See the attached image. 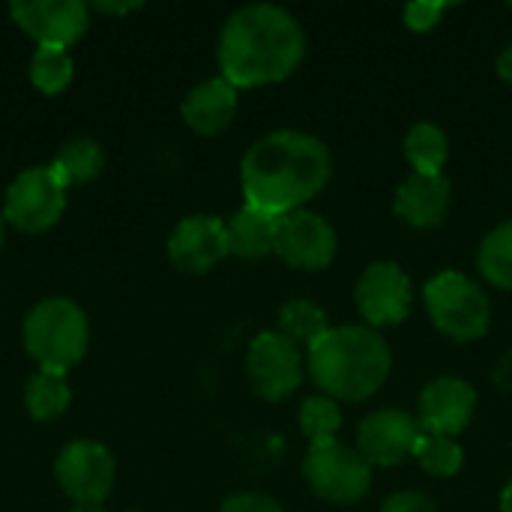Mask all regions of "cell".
Segmentation results:
<instances>
[{"mask_svg":"<svg viewBox=\"0 0 512 512\" xmlns=\"http://www.w3.org/2000/svg\"><path fill=\"white\" fill-rule=\"evenodd\" d=\"M354 300L372 327H393L402 324L411 312V282L402 267L381 261L360 276Z\"/></svg>","mask_w":512,"mask_h":512,"instance_id":"13","label":"cell"},{"mask_svg":"<svg viewBox=\"0 0 512 512\" xmlns=\"http://www.w3.org/2000/svg\"><path fill=\"white\" fill-rule=\"evenodd\" d=\"M273 252L297 270H324L336 258V231L327 219L309 210L279 216Z\"/></svg>","mask_w":512,"mask_h":512,"instance_id":"11","label":"cell"},{"mask_svg":"<svg viewBox=\"0 0 512 512\" xmlns=\"http://www.w3.org/2000/svg\"><path fill=\"white\" fill-rule=\"evenodd\" d=\"M69 186L57 177L51 165H36L21 171L3 198V222L18 228L21 234L48 231L66 210Z\"/></svg>","mask_w":512,"mask_h":512,"instance_id":"7","label":"cell"},{"mask_svg":"<svg viewBox=\"0 0 512 512\" xmlns=\"http://www.w3.org/2000/svg\"><path fill=\"white\" fill-rule=\"evenodd\" d=\"M72 512H105V507L102 504H75Z\"/></svg>","mask_w":512,"mask_h":512,"instance_id":"33","label":"cell"},{"mask_svg":"<svg viewBox=\"0 0 512 512\" xmlns=\"http://www.w3.org/2000/svg\"><path fill=\"white\" fill-rule=\"evenodd\" d=\"M501 510L512 512V480H510V486L504 489V495H501Z\"/></svg>","mask_w":512,"mask_h":512,"instance_id":"32","label":"cell"},{"mask_svg":"<svg viewBox=\"0 0 512 512\" xmlns=\"http://www.w3.org/2000/svg\"><path fill=\"white\" fill-rule=\"evenodd\" d=\"M300 429L312 444H330L336 441L342 429V411L330 396H312L300 408Z\"/></svg>","mask_w":512,"mask_h":512,"instance_id":"25","label":"cell"},{"mask_svg":"<svg viewBox=\"0 0 512 512\" xmlns=\"http://www.w3.org/2000/svg\"><path fill=\"white\" fill-rule=\"evenodd\" d=\"M225 255H231L228 231L216 216H189L168 240V258L183 273H210Z\"/></svg>","mask_w":512,"mask_h":512,"instance_id":"14","label":"cell"},{"mask_svg":"<svg viewBox=\"0 0 512 512\" xmlns=\"http://www.w3.org/2000/svg\"><path fill=\"white\" fill-rule=\"evenodd\" d=\"M477 411V393L462 378H438L420 396V429L429 435H459Z\"/></svg>","mask_w":512,"mask_h":512,"instance_id":"15","label":"cell"},{"mask_svg":"<svg viewBox=\"0 0 512 512\" xmlns=\"http://www.w3.org/2000/svg\"><path fill=\"white\" fill-rule=\"evenodd\" d=\"M330 330L327 324V315L318 303L312 300H288L279 312V330L288 342H294L297 348L300 345H312L315 339H321L324 333Z\"/></svg>","mask_w":512,"mask_h":512,"instance_id":"22","label":"cell"},{"mask_svg":"<svg viewBox=\"0 0 512 512\" xmlns=\"http://www.w3.org/2000/svg\"><path fill=\"white\" fill-rule=\"evenodd\" d=\"M0 249H3V213H0Z\"/></svg>","mask_w":512,"mask_h":512,"instance_id":"34","label":"cell"},{"mask_svg":"<svg viewBox=\"0 0 512 512\" xmlns=\"http://www.w3.org/2000/svg\"><path fill=\"white\" fill-rule=\"evenodd\" d=\"M252 390L267 402L288 399L303 381V357L294 342L282 333H261L246 357Z\"/></svg>","mask_w":512,"mask_h":512,"instance_id":"10","label":"cell"},{"mask_svg":"<svg viewBox=\"0 0 512 512\" xmlns=\"http://www.w3.org/2000/svg\"><path fill=\"white\" fill-rule=\"evenodd\" d=\"M234 114H237V87L231 81H225L222 75L201 81L183 99V120L198 135L225 132L231 126Z\"/></svg>","mask_w":512,"mask_h":512,"instance_id":"17","label":"cell"},{"mask_svg":"<svg viewBox=\"0 0 512 512\" xmlns=\"http://www.w3.org/2000/svg\"><path fill=\"white\" fill-rule=\"evenodd\" d=\"M477 267L483 279L495 288H512V222L498 225L477 252Z\"/></svg>","mask_w":512,"mask_h":512,"instance_id":"23","label":"cell"},{"mask_svg":"<svg viewBox=\"0 0 512 512\" xmlns=\"http://www.w3.org/2000/svg\"><path fill=\"white\" fill-rule=\"evenodd\" d=\"M450 144L435 123H417L405 135V156L414 165V174H441Z\"/></svg>","mask_w":512,"mask_h":512,"instance_id":"21","label":"cell"},{"mask_svg":"<svg viewBox=\"0 0 512 512\" xmlns=\"http://www.w3.org/2000/svg\"><path fill=\"white\" fill-rule=\"evenodd\" d=\"M306 51L297 18L273 3L237 9L219 36V69L234 87H264L288 78Z\"/></svg>","mask_w":512,"mask_h":512,"instance_id":"2","label":"cell"},{"mask_svg":"<svg viewBox=\"0 0 512 512\" xmlns=\"http://www.w3.org/2000/svg\"><path fill=\"white\" fill-rule=\"evenodd\" d=\"M510 9H512V0H510Z\"/></svg>","mask_w":512,"mask_h":512,"instance_id":"35","label":"cell"},{"mask_svg":"<svg viewBox=\"0 0 512 512\" xmlns=\"http://www.w3.org/2000/svg\"><path fill=\"white\" fill-rule=\"evenodd\" d=\"M444 9H447V3H411V6H405V24L411 27V30H432L435 24H438V18L444 15Z\"/></svg>","mask_w":512,"mask_h":512,"instance_id":"27","label":"cell"},{"mask_svg":"<svg viewBox=\"0 0 512 512\" xmlns=\"http://www.w3.org/2000/svg\"><path fill=\"white\" fill-rule=\"evenodd\" d=\"M498 72H501V78L504 81H510L512 84V45L498 57Z\"/></svg>","mask_w":512,"mask_h":512,"instance_id":"31","label":"cell"},{"mask_svg":"<svg viewBox=\"0 0 512 512\" xmlns=\"http://www.w3.org/2000/svg\"><path fill=\"white\" fill-rule=\"evenodd\" d=\"M303 477L312 492L330 504H357L372 489V465L339 441L312 444L303 459Z\"/></svg>","mask_w":512,"mask_h":512,"instance_id":"6","label":"cell"},{"mask_svg":"<svg viewBox=\"0 0 512 512\" xmlns=\"http://www.w3.org/2000/svg\"><path fill=\"white\" fill-rule=\"evenodd\" d=\"M12 21L39 45L66 51L90 24V6L81 0H21L9 6Z\"/></svg>","mask_w":512,"mask_h":512,"instance_id":"9","label":"cell"},{"mask_svg":"<svg viewBox=\"0 0 512 512\" xmlns=\"http://www.w3.org/2000/svg\"><path fill=\"white\" fill-rule=\"evenodd\" d=\"M72 72H75L72 57L69 51H60V48H36L30 60V81L45 96L63 93L72 81Z\"/></svg>","mask_w":512,"mask_h":512,"instance_id":"24","label":"cell"},{"mask_svg":"<svg viewBox=\"0 0 512 512\" xmlns=\"http://www.w3.org/2000/svg\"><path fill=\"white\" fill-rule=\"evenodd\" d=\"M24 348L48 372H69L78 366L90 345V324L78 303L51 297L36 303L24 318Z\"/></svg>","mask_w":512,"mask_h":512,"instance_id":"4","label":"cell"},{"mask_svg":"<svg viewBox=\"0 0 512 512\" xmlns=\"http://www.w3.org/2000/svg\"><path fill=\"white\" fill-rule=\"evenodd\" d=\"M393 369L387 342L369 327H330L309 345V375L333 402H363Z\"/></svg>","mask_w":512,"mask_h":512,"instance_id":"3","label":"cell"},{"mask_svg":"<svg viewBox=\"0 0 512 512\" xmlns=\"http://www.w3.org/2000/svg\"><path fill=\"white\" fill-rule=\"evenodd\" d=\"M219 512H285L273 498L267 495H255V492H246V495H234L222 504Z\"/></svg>","mask_w":512,"mask_h":512,"instance_id":"28","label":"cell"},{"mask_svg":"<svg viewBox=\"0 0 512 512\" xmlns=\"http://www.w3.org/2000/svg\"><path fill=\"white\" fill-rule=\"evenodd\" d=\"M333 174V156L315 135L282 129L264 135L240 165L246 204L273 216L303 210Z\"/></svg>","mask_w":512,"mask_h":512,"instance_id":"1","label":"cell"},{"mask_svg":"<svg viewBox=\"0 0 512 512\" xmlns=\"http://www.w3.org/2000/svg\"><path fill=\"white\" fill-rule=\"evenodd\" d=\"M51 168L57 171V177H60L66 186L90 183V180H96V177L102 174V168H105V153H102V147H99L93 138H72V141H66V144L57 150Z\"/></svg>","mask_w":512,"mask_h":512,"instance_id":"20","label":"cell"},{"mask_svg":"<svg viewBox=\"0 0 512 512\" xmlns=\"http://www.w3.org/2000/svg\"><path fill=\"white\" fill-rule=\"evenodd\" d=\"M93 9L108 12V15H126L132 9H141V3H93Z\"/></svg>","mask_w":512,"mask_h":512,"instance_id":"30","label":"cell"},{"mask_svg":"<svg viewBox=\"0 0 512 512\" xmlns=\"http://www.w3.org/2000/svg\"><path fill=\"white\" fill-rule=\"evenodd\" d=\"M414 456L435 477H456L462 471V462H465L462 447L453 438H447V435H429V432L420 435Z\"/></svg>","mask_w":512,"mask_h":512,"instance_id":"26","label":"cell"},{"mask_svg":"<svg viewBox=\"0 0 512 512\" xmlns=\"http://www.w3.org/2000/svg\"><path fill=\"white\" fill-rule=\"evenodd\" d=\"M381 512H435V504L420 492H399L384 504Z\"/></svg>","mask_w":512,"mask_h":512,"instance_id":"29","label":"cell"},{"mask_svg":"<svg viewBox=\"0 0 512 512\" xmlns=\"http://www.w3.org/2000/svg\"><path fill=\"white\" fill-rule=\"evenodd\" d=\"M420 435H423V429L411 414H405L399 408H384V411L369 414L360 423L357 453L369 465L393 468V465H402L405 459L414 456Z\"/></svg>","mask_w":512,"mask_h":512,"instance_id":"12","label":"cell"},{"mask_svg":"<svg viewBox=\"0 0 512 512\" xmlns=\"http://www.w3.org/2000/svg\"><path fill=\"white\" fill-rule=\"evenodd\" d=\"M432 324L456 342H474L489 330L492 306L486 291L462 273H441L423 291Z\"/></svg>","mask_w":512,"mask_h":512,"instance_id":"5","label":"cell"},{"mask_svg":"<svg viewBox=\"0 0 512 512\" xmlns=\"http://www.w3.org/2000/svg\"><path fill=\"white\" fill-rule=\"evenodd\" d=\"M69 402H72V390H69L63 372L39 369L24 387V408L39 423H51V420L63 417Z\"/></svg>","mask_w":512,"mask_h":512,"instance_id":"19","label":"cell"},{"mask_svg":"<svg viewBox=\"0 0 512 512\" xmlns=\"http://www.w3.org/2000/svg\"><path fill=\"white\" fill-rule=\"evenodd\" d=\"M276 228H279V216L273 213H264V210H255V207H243L237 210L228 222H225V231H228V249L231 255L237 258H267L276 246Z\"/></svg>","mask_w":512,"mask_h":512,"instance_id":"18","label":"cell"},{"mask_svg":"<svg viewBox=\"0 0 512 512\" xmlns=\"http://www.w3.org/2000/svg\"><path fill=\"white\" fill-rule=\"evenodd\" d=\"M54 474L75 504H102L114 489L117 465L99 441H72L60 450Z\"/></svg>","mask_w":512,"mask_h":512,"instance_id":"8","label":"cell"},{"mask_svg":"<svg viewBox=\"0 0 512 512\" xmlns=\"http://www.w3.org/2000/svg\"><path fill=\"white\" fill-rule=\"evenodd\" d=\"M450 195L444 174H411L396 192V213L414 228H435L450 210Z\"/></svg>","mask_w":512,"mask_h":512,"instance_id":"16","label":"cell"}]
</instances>
